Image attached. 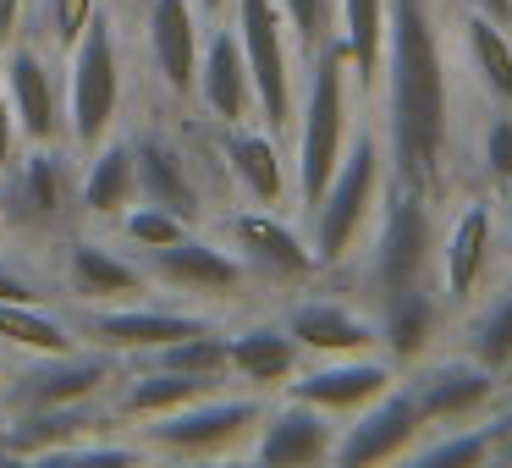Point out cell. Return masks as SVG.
<instances>
[{"label":"cell","mask_w":512,"mask_h":468,"mask_svg":"<svg viewBox=\"0 0 512 468\" xmlns=\"http://www.w3.org/2000/svg\"><path fill=\"white\" fill-rule=\"evenodd\" d=\"M386 166L391 182L441 193L457 133L452 61L441 45L435 0H386Z\"/></svg>","instance_id":"6da1fadb"},{"label":"cell","mask_w":512,"mask_h":468,"mask_svg":"<svg viewBox=\"0 0 512 468\" xmlns=\"http://www.w3.org/2000/svg\"><path fill=\"white\" fill-rule=\"evenodd\" d=\"M353 61L342 39H325L309 56V83L298 94V160H292V193L309 210L336 177L347 144H353Z\"/></svg>","instance_id":"7a4b0ae2"},{"label":"cell","mask_w":512,"mask_h":468,"mask_svg":"<svg viewBox=\"0 0 512 468\" xmlns=\"http://www.w3.org/2000/svg\"><path fill=\"white\" fill-rule=\"evenodd\" d=\"M386 182H391V166H386V138L375 127H358L353 144H347L336 177L325 182V193L309 204V243H314V259L320 270H336L364 248L369 226L380 215V199H386Z\"/></svg>","instance_id":"3957f363"},{"label":"cell","mask_w":512,"mask_h":468,"mask_svg":"<svg viewBox=\"0 0 512 468\" xmlns=\"http://www.w3.org/2000/svg\"><path fill=\"white\" fill-rule=\"evenodd\" d=\"M435 265H441V221H435V199L419 188L386 182L380 215L369 226V254H364V287L369 298H391L402 287H430Z\"/></svg>","instance_id":"277c9868"},{"label":"cell","mask_w":512,"mask_h":468,"mask_svg":"<svg viewBox=\"0 0 512 468\" xmlns=\"http://www.w3.org/2000/svg\"><path fill=\"white\" fill-rule=\"evenodd\" d=\"M259 413H265V397L259 391H210V397H193L182 408L160 413V419H138L133 441L144 452L160 457H237L248 452L259 430Z\"/></svg>","instance_id":"5b68a950"},{"label":"cell","mask_w":512,"mask_h":468,"mask_svg":"<svg viewBox=\"0 0 512 468\" xmlns=\"http://www.w3.org/2000/svg\"><path fill=\"white\" fill-rule=\"evenodd\" d=\"M67 144L89 155L100 138L116 133V116H122V39H116L111 12H94L83 39L67 50Z\"/></svg>","instance_id":"8992f818"},{"label":"cell","mask_w":512,"mask_h":468,"mask_svg":"<svg viewBox=\"0 0 512 468\" xmlns=\"http://www.w3.org/2000/svg\"><path fill=\"white\" fill-rule=\"evenodd\" d=\"M232 34L254 72L259 122L270 133H287L298 122V39L287 28V12L276 0H232Z\"/></svg>","instance_id":"52a82bcc"},{"label":"cell","mask_w":512,"mask_h":468,"mask_svg":"<svg viewBox=\"0 0 512 468\" xmlns=\"http://www.w3.org/2000/svg\"><path fill=\"white\" fill-rule=\"evenodd\" d=\"M6 226L12 232H61L78 210V171L67 144H28L17 166L6 171Z\"/></svg>","instance_id":"ba28073f"},{"label":"cell","mask_w":512,"mask_h":468,"mask_svg":"<svg viewBox=\"0 0 512 468\" xmlns=\"http://www.w3.org/2000/svg\"><path fill=\"white\" fill-rule=\"evenodd\" d=\"M204 314L188 309H155V303H78L72 314V331L83 347H100L111 358H149L155 347L177 342V336L204 331Z\"/></svg>","instance_id":"9c48e42d"},{"label":"cell","mask_w":512,"mask_h":468,"mask_svg":"<svg viewBox=\"0 0 512 468\" xmlns=\"http://www.w3.org/2000/svg\"><path fill=\"white\" fill-rule=\"evenodd\" d=\"M430 435V419L419 413L413 391L391 386L386 397H375L369 408H358L353 419H342V435H336V452L331 463L342 468H369V463H408L413 446Z\"/></svg>","instance_id":"30bf717a"},{"label":"cell","mask_w":512,"mask_h":468,"mask_svg":"<svg viewBox=\"0 0 512 468\" xmlns=\"http://www.w3.org/2000/svg\"><path fill=\"white\" fill-rule=\"evenodd\" d=\"M116 380V358L100 347H72V353H39L28 369L6 375L0 408H67L94 402Z\"/></svg>","instance_id":"8fae6325"},{"label":"cell","mask_w":512,"mask_h":468,"mask_svg":"<svg viewBox=\"0 0 512 468\" xmlns=\"http://www.w3.org/2000/svg\"><path fill=\"white\" fill-rule=\"evenodd\" d=\"M496 232H501V199H490V193H468L457 204V215L446 221L435 276H441V298L452 309H468L474 292L485 287V270L496 259Z\"/></svg>","instance_id":"7c38bea8"},{"label":"cell","mask_w":512,"mask_h":468,"mask_svg":"<svg viewBox=\"0 0 512 468\" xmlns=\"http://www.w3.org/2000/svg\"><path fill=\"white\" fill-rule=\"evenodd\" d=\"M226 248L265 281H309L320 270L309 232H298L287 215L265 210V204H248V210L226 215Z\"/></svg>","instance_id":"4fadbf2b"},{"label":"cell","mask_w":512,"mask_h":468,"mask_svg":"<svg viewBox=\"0 0 512 468\" xmlns=\"http://www.w3.org/2000/svg\"><path fill=\"white\" fill-rule=\"evenodd\" d=\"M402 386L413 391V402H419V413L430 419V430L479 419V413H490L496 397H501V375H490V369L479 364V358H468V353L419 358Z\"/></svg>","instance_id":"5bb4252c"},{"label":"cell","mask_w":512,"mask_h":468,"mask_svg":"<svg viewBox=\"0 0 512 468\" xmlns=\"http://www.w3.org/2000/svg\"><path fill=\"white\" fill-rule=\"evenodd\" d=\"M144 270H149L155 287L188 292V298H237V292H248V281H254V270H248L226 243H210V237H193V232H182L177 243H166V248H149Z\"/></svg>","instance_id":"9a60e30c"},{"label":"cell","mask_w":512,"mask_h":468,"mask_svg":"<svg viewBox=\"0 0 512 468\" xmlns=\"http://www.w3.org/2000/svg\"><path fill=\"white\" fill-rule=\"evenodd\" d=\"M397 364L386 353H347V358H314L298 375L287 380V397H303L314 408L336 413V419H353L358 408H369L375 397H386L397 386Z\"/></svg>","instance_id":"2e32d148"},{"label":"cell","mask_w":512,"mask_h":468,"mask_svg":"<svg viewBox=\"0 0 512 468\" xmlns=\"http://www.w3.org/2000/svg\"><path fill=\"white\" fill-rule=\"evenodd\" d=\"M0 72H6V94H12L23 144H67V89H61L56 67L45 61V50L17 34L6 45Z\"/></svg>","instance_id":"e0dca14e"},{"label":"cell","mask_w":512,"mask_h":468,"mask_svg":"<svg viewBox=\"0 0 512 468\" xmlns=\"http://www.w3.org/2000/svg\"><path fill=\"white\" fill-rule=\"evenodd\" d=\"M342 419L303 397H281L276 408L259 413V430L248 441L254 463H281V468H309V463H331Z\"/></svg>","instance_id":"ac0fdd59"},{"label":"cell","mask_w":512,"mask_h":468,"mask_svg":"<svg viewBox=\"0 0 512 468\" xmlns=\"http://www.w3.org/2000/svg\"><path fill=\"white\" fill-rule=\"evenodd\" d=\"M144 45H149V67H155L160 89L177 94V100H193L199 50H204L199 0H149L144 6Z\"/></svg>","instance_id":"d6986e66"},{"label":"cell","mask_w":512,"mask_h":468,"mask_svg":"<svg viewBox=\"0 0 512 468\" xmlns=\"http://www.w3.org/2000/svg\"><path fill=\"white\" fill-rule=\"evenodd\" d=\"M281 325L292 331V342L303 347V358H347V353H380V325L375 314H364L347 298H298Z\"/></svg>","instance_id":"ffe728a7"},{"label":"cell","mask_w":512,"mask_h":468,"mask_svg":"<svg viewBox=\"0 0 512 468\" xmlns=\"http://www.w3.org/2000/svg\"><path fill=\"white\" fill-rule=\"evenodd\" d=\"M61 287H67L72 303H133L155 281H149L144 259L116 254L100 237H72L61 248Z\"/></svg>","instance_id":"44dd1931"},{"label":"cell","mask_w":512,"mask_h":468,"mask_svg":"<svg viewBox=\"0 0 512 468\" xmlns=\"http://www.w3.org/2000/svg\"><path fill=\"white\" fill-rule=\"evenodd\" d=\"M221 160L248 204H265V210L287 204L292 171H287V155H281V133L254 127V122H232L221 127Z\"/></svg>","instance_id":"7402d4cb"},{"label":"cell","mask_w":512,"mask_h":468,"mask_svg":"<svg viewBox=\"0 0 512 468\" xmlns=\"http://www.w3.org/2000/svg\"><path fill=\"white\" fill-rule=\"evenodd\" d=\"M193 100H199L221 127L254 122L259 116L254 72H248V56H243V45H237V34L226 23H215V34L204 39V50H199V83H193Z\"/></svg>","instance_id":"603a6c76"},{"label":"cell","mask_w":512,"mask_h":468,"mask_svg":"<svg viewBox=\"0 0 512 468\" xmlns=\"http://www.w3.org/2000/svg\"><path fill=\"white\" fill-rule=\"evenodd\" d=\"M226 364H232V380L265 397V391H287V380L303 369V347L281 320H254L243 331H226Z\"/></svg>","instance_id":"cb8c5ba5"},{"label":"cell","mask_w":512,"mask_h":468,"mask_svg":"<svg viewBox=\"0 0 512 468\" xmlns=\"http://www.w3.org/2000/svg\"><path fill=\"white\" fill-rule=\"evenodd\" d=\"M375 325H380V353L397 369H413L419 358H430L435 331H441V292L430 287H402L391 298L375 303Z\"/></svg>","instance_id":"d4e9b609"},{"label":"cell","mask_w":512,"mask_h":468,"mask_svg":"<svg viewBox=\"0 0 512 468\" xmlns=\"http://www.w3.org/2000/svg\"><path fill=\"white\" fill-rule=\"evenodd\" d=\"M133 166H138V199L160 204V210L182 215V221H199L204 210V193L193 182V166L166 133H138L133 138Z\"/></svg>","instance_id":"484cf974"},{"label":"cell","mask_w":512,"mask_h":468,"mask_svg":"<svg viewBox=\"0 0 512 468\" xmlns=\"http://www.w3.org/2000/svg\"><path fill=\"white\" fill-rule=\"evenodd\" d=\"M94 430H122V424H100L89 402H67V408H6V452L45 463L50 452L83 441Z\"/></svg>","instance_id":"4316f807"},{"label":"cell","mask_w":512,"mask_h":468,"mask_svg":"<svg viewBox=\"0 0 512 468\" xmlns=\"http://www.w3.org/2000/svg\"><path fill=\"white\" fill-rule=\"evenodd\" d=\"M138 204V166H133V138H100L89 149V166L78 177V210L94 221H116L122 210Z\"/></svg>","instance_id":"83f0119b"},{"label":"cell","mask_w":512,"mask_h":468,"mask_svg":"<svg viewBox=\"0 0 512 468\" xmlns=\"http://www.w3.org/2000/svg\"><path fill=\"white\" fill-rule=\"evenodd\" d=\"M221 386H226V380L182 375V369H166V364L138 358V369L127 375L116 408H122V419H160V413L182 408V402H193V397H210V391H221Z\"/></svg>","instance_id":"f1b7e54d"},{"label":"cell","mask_w":512,"mask_h":468,"mask_svg":"<svg viewBox=\"0 0 512 468\" xmlns=\"http://www.w3.org/2000/svg\"><path fill=\"white\" fill-rule=\"evenodd\" d=\"M457 34H463V61H468V72H474V83L501 105V111H512V28L463 6Z\"/></svg>","instance_id":"f546056e"},{"label":"cell","mask_w":512,"mask_h":468,"mask_svg":"<svg viewBox=\"0 0 512 468\" xmlns=\"http://www.w3.org/2000/svg\"><path fill=\"white\" fill-rule=\"evenodd\" d=\"M336 39L353 61L358 94H375L386 67V0H336Z\"/></svg>","instance_id":"4dcf8cb0"},{"label":"cell","mask_w":512,"mask_h":468,"mask_svg":"<svg viewBox=\"0 0 512 468\" xmlns=\"http://www.w3.org/2000/svg\"><path fill=\"white\" fill-rule=\"evenodd\" d=\"M0 342L23 347L28 358L39 353H72L78 331H72V314L50 309V303H0Z\"/></svg>","instance_id":"1f68e13d"},{"label":"cell","mask_w":512,"mask_h":468,"mask_svg":"<svg viewBox=\"0 0 512 468\" xmlns=\"http://www.w3.org/2000/svg\"><path fill=\"white\" fill-rule=\"evenodd\" d=\"M408 463L419 468H490V424L485 419H463V424H441L435 435H424L413 446Z\"/></svg>","instance_id":"d6a6232c"},{"label":"cell","mask_w":512,"mask_h":468,"mask_svg":"<svg viewBox=\"0 0 512 468\" xmlns=\"http://www.w3.org/2000/svg\"><path fill=\"white\" fill-rule=\"evenodd\" d=\"M463 353L479 358L490 375H507V364H512V287H501L490 303L474 309V320L463 325Z\"/></svg>","instance_id":"836d02e7"},{"label":"cell","mask_w":512,"mask_h":468,"mask_svg":"<svg viewBox=\"0 0 512 468\" xmlns=\"http://www.w3.org/2000/svg\"><path fill=\"white\" fill-rule=\"evenodd\" d=\"M149 364L182 369V375H204V380H226L232 375V364H226V331L204 325V331H193V336H177V342L155 347Z\"/></svg>","instance_id":"e575fe53"},{"label":"cell","mask_w":512,"mask_h":468,"mask_svg":"<svg viewBox=\"0 0 512 468\" xmlns=\"http://www.w3.org/2000/svg\"><path fill=\"white\" fill-rule=\"evenodd\" d=\"M116 226H122V237L133 248H166V243H177L182 232H188V221H182V215H171V210H160V204H133V210H122L116 215Z\"/></svg>","instance_id":"d590c367"},{"label":"cell","mask_w":512,"mask_h":468,"mask_svg":"<svg viewBox=\"0 0 512 468\" xmlns=\"http://www.w3.org/2000/svg\"><path fill=\"white\" fill-rule=\"evenodd\" d=\"M276 6L287 12V28L303 56H314L325 39H336V0H276Z\"/></svg>","instance_id":"8d00e7d4"},{"label":"cell","mask_w":512,"mask_h":468,"mask_svg":"<svg viewBox=\"0 0 512 468\" xmlns=\"http://www.w3.org/2000/svg\"><path fill=\"white\" fill-rule=\"evenodd\" d=\"M479 166H485L490 188H512V111L479 127Z\"/></svg>","instance_id":"74e56055"},{"label":"cell","mask_w":512,"mask_h":468,"mask_svg":"<svg viewBox=\"0 0 512 468\" xmlns=\"http://www.w3.org/2000/svg\"><path fill=\"white\" fill-rule=\"evenodd\" d=\"M94 12H100V0H45V34H50V45L67 56V50L83 39V28H89Z\"/></svg>","instance_id":"f35d334b"},{"label":"cell","mask_w":512,"mask_h":468,"mask_svg":"<svg viewBox=\"0 0 512 468\" xmlns=\"http://www.w3.org/2000/svg\"><path fill=\"white\" fill-rule=\"evenodd\" d=\"M56 292H50L45 276H34V270H23L17 259L0 254V303H50Z\"/></svg>","instance_id":"ab89813d"},{"label":"cell","mask_w":512,"mask_h":468,"mask_svg":"<svg viewBox=\"0 0 512 468\" xmlns=\"http://www.w3.org/2000/svg\"><path fill=\"white\" fill-rule=\"evenodd\" d=\"M17 149H23V127H17L12 94H6V72H0V171L17 166Z\"/></svg>","instance_id":"60d3db41"},{"label":"cell","mask_w":512,"mask_h":468,"mask_svg":"<svg viewBox=\"0 0 512 468\" xmlns=\"http://www.w3.org/2000/svg\"><path fill=\"white\" fill-rule=\"evenodd\" d=\"M485 424H490V463L512 468V402H501Z\"/></svg>","instance_id":"b9f144b4"},{"label":"cell","mask_w":512,"mask_h":468,"mask_svg":"<svg viewBox=\"0 0 512 468\" xmlns=\"http://www.w3.org/2000/svg\"><path fill=\"white\" fill-rule=\"evenodd\" d=\"M23 34V0H0V45H12Z\"/></svg>","instance_id":"7bdbcfd3"},{"label":"cell","mask_w":512,"mask_h":468,"mask_svg":"<svg viewBox=\"0 0 512 468\" xmlns=\"http://www.w3.org/2000/svg\"><path fill=\"white\" fill-rule=\"evenodd\" d=\"M468 12H485V17H496V23H507L512 28V0H463Z\"/></svg>","instance_id":"ee69618b"},{"label":"cell","mask_w":512,"mask_h":468,"mask_svg":"<svg viewBox=\"0 0 512 468\" xmlns=\"http://www.w3.org/2000/svg\"><path fill=\"white\" fill-rule=\"evenodd\" d=\"M226 12H232V0H199V17H215V23H221Z\"/></svg>","instance_id":"f6af8a7d"},{"label":"cell","mask_w":512,"mask_h":468,"mask_svg":"<svg viewBox=\"0 0 512 468\" xmlns=\"http://www.w3.org/2000/svg\"><path fill=\"white\" fill-rule=\"evenodd\" d=\"M501 226H507V237H512V188H501Z\"/></svg>","instance_id":"bcb514c9"},{"label":"cell","mask_w":512,"mask_h":468,"mask_svg":"<svg viewBox=\"0 0 512 468\" xmlns=\"http://www.w3.org/2000/svg\"><path fill=\"white\" fill-rule=\"evenodd\" d=\"M501 391H512V364H507V375H501Z\"/></svg>","instance_id":"7dc6e473"},{"label":"cell","mask_w":512,"mask_h":468,"mask_svg":"<svg viewBox=\"0 0 512 468\" xmlns=\"http://www.w3.org/2000/svg\"><path fill=\"white\" fill-rule=\"evenodd\" d=\"M0 226H6V193H0Z\"/></svg>","instance_id":"c3c4849f"},{"label":"cell","mask_w":512,"mask_h":468,"mask_svg":"<svg viewBox=\"0 0 512 468\" xmlns=\"http://www.w3.org/2000/svg\"><path fill=\"white\" fill-rule=\"evenodd\" d=\"M0 386H6V369H0Z\"/></svg>","instance_id":"681fc988"}]
</instances>
